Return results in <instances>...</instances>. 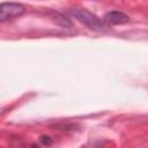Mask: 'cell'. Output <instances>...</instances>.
<instances>
[{"label":"cell","mask_w":148,"mask_h":148,"mask_svg":"<svg viewBox=\"0 0 148 148\" xmlns=\"http://www.w3.org/2000/svg\"><path fill=\"white\" fill-rule=\"evenodd\" d=\"M71 12L76 17L77 21H80L81 23H83L84 25H87L88 28H90L92 30H96V31H106V30H109V25L103 20H101L98 16H96L94 13L89 12L88 9L74 8Z\"/></svg>","instance_id":"1"},{"label":"cell","mask_w":148,"mask_h":148,"mask_svg":"<svg viewBox=\"0 0 148 148\" xmlns=\"http://www.w3.org/2000/svg\"><path fill=\"white\" fill-rule=\"evenodd\" d=\"M24 13L25 7L18 2H2L0 3V23L18 18Z\"/></svg>","instance_id":"2"},{"label":"cell","mask_w":148,"mask_h":148,"mask_svg":"<svg viewBox=\"0 0 148 148\" xmlns=\"http://www.w3.org/2000/svg\"><path fill=\"white\" fill-rule=\"evenodd\" d=\"M108 25L109 24H113V25H118V24H125L130 22V17L123 13V12H118V10H112L105 14L104 20H103Z\"/></svg>","instance_id":"3"},{"label":"cell","mask_w":148,"mask_h":148,"mask_svg":"<svg viewBox=\"0 0 148 148\" xmlns=\"http://www.w3.org/2000/svg\"><path fill=\"white\" fill-rule=\"evenodd\" d=\"M47 14L52 18V21L56 22L57 24H59L60 27H64V28H71L72 27V21L68 17H66L64 14L56 12V10H49Z\"/></svg>","instance_id":"4"},{"label":"cell","mask_w":148,"mask_h":148,"mask_svg":"<svg viewBox=\"0 0 148 148\" xmlns=\"http://www.w3.org/2000/svg\"><path fill=\"white\" fill-rule=\"evenodd\" d=\"M40 142L44 143V145H46V146H50V145H52L53 140L50 136H47V135H42L40 136Z\"/></svg>","instance_id":"5"}]
</instances>
